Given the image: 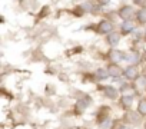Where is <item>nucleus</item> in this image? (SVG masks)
I'll return each instance as SVG.
<instances>
[{
    "mask_svg": "<svg viewBox=\"0 0 146 129\" xmlns=\"http://www.w3.org/2000/svg\"><path fill=\"white\" fill-rule=\"evenodd\" d=\"M126 128V122L123 119H115L110 123V129H125Z\"/></svg>",
    "mask_w": 146,
    "mask_h": 129,
    "instance_id": "obj_15",
    "label": "nucleus"
},
{
    "mask_svg": "<svg viewBox=\"0 0 146 129\" xmlns=\"http://www.w3.org/2000/svg\"><path fill=\"white\" fill-rule=\"evenodd\" d=\"M98 90H99L105 98H108V99H110V100H115V99L119 100V98H120V92H119L116 88L109 86V85H99V86H98Z\"/></svg>",
    "mask_w": 146,
    "mask_h": 129,
    "instance_id": "obj_2",
    "label": "nucleus"
},
{
    "mask_svg": "<svg viewBox=\"0 0 146 129\" xmlns=\"http://www.w3.org/2000/svg\"><path fill=\"white\" fill-rule=\"evenodd\" d=\"M137 113L142 118H146V98H140L137 102V108H136Z\"/></svg>",
    "mask_w": 146,
    "mask_h": 129,
    "instance_id": "obj_13",
    "label": "nucleus"
},
{
    "mask_svg": "<svg viewBox=\"0 0 146 129\" xmlns=\"http://www.w3.org/2000/svg\"><path fill=\"white\" fill-rule=\"evenodd\" d=\"M135 22L137 23V26H143L146 25V7H140L137 12H136V16H135Z\"/></svg>",
    "mask_w": 146,
    "mask_h": 129,
    "instance_id": "obj_12",
    "label": "nucleus"
},
{
    "mask_svg": "<svg viewBox=\"0 0 146 129\" xmlns=\"http://www.w3.org/2000/svg\"><path fill=\"white\" fill-rule=\"evenodd\" d=\"M123 120L126 122V125H139L142 122V116L137 113V110H126Z\"/></svg>",
    "mask_w": 146,
    "mask_h": 129,
    "instance_id": "obj_6",
    "label": "nucleus"
},
{
    "mask_svg": "<svg viewBox=\"0 0 146 129\" xmlns=\"http://www.w3.org/2000/svg\"><path fill=\"white\" fill-rule=\"evenodd\" d=\"M90 102H92V100H90L89 96H86V98H83V99H79V100L76 102V106H75V110H76L75 113H76V115H82V113L85 112V109L90 105Z\"/></svg>",
    "mask_w": 146,
    "mask_h": 129,
    "instance_id": "obj_10",
    "label": "nucleus"
},
{
    "mask_svg": "<svg viewBox=\"0 0 146 129\" xmlns=\"http://www.w3.org/2000/svg\"><path fill=\"white\" fill-rule=\"evenodd\" d=\"M120 37H122V35H120V32H113V33H110V35H108L106 36V43L110 46V47H116L117 45H119V42H120Z\"/></svg>",
    "mask_w": 146,
    "mask_h": 129,
    "instance_id": "obj_11",
    "label": "nucleus"
},
{
    "mask_svg": "<svg viewBox=\"0 0 146 129\" xmlns=\"http://www.w3.org/2000/svg\"><path fill=\"white\" fill-rule=\"evenodd\" d=\"M136 26H137V23H136L135 20H126V22H123L122 26H120V35H122V36L130 35V33L136 29Z\"/></svg>",
    "mask_w": 146,
    "mask_h": 129,
    "instance_id": "obj_9",
    "label": "nucleus"
},
{
    "mask_svg": "<svg viewBox=\"0 0 146 129\" xmlns=\"http://www.w3.org/2000/svg\"><path fill=\"white\" fill-rule=\"evenodd\" d=\"M82 50H83V47H82V46H78V47H75V49H70V50H67V52H66V55H67V56H72V55L80 53Z\"/></svg>",
    "mask_w": 146,
    "mask_h": 129,
    "instance_id": "obj_17",
    "label": "nucleus"
},
{
    "mask_svg": "<svg viewBox=\"0 0 146 129\" xmlns=\"http://www.w3.org/2000/svg\"><path fill=\"white\" fill-rule=\"evenodd\" d=\"M90 29H93V32L98 33V35L108 36V35H110V33L115 32V23L112 20H109V19H102L100 22H98L96 25H93Z\"/></svg>",
    "mask_w": 146,
    "mask_h": 129,
    "instance_id": "obj_1",
    "label": "nucleus"
},
{
    "mask_svg": "<svg viewBox=\"0 0 146 129\" xmlns=\"http://www.w3.org/2000/svg\"><path fill=\"white\" fill-rule=\"evenodd\" d=\"M145 92H146V88H145Z\"/></svg>",
    "mask_w": 146,
    "mask_h": 129,
    "instance_id": "obj_21",
    "label": "nucleus"
},
{
    "mask_svg": "<svg viewBox=\"0 0 146 129\" xmlns=\"http://www.w3.org/2000/svg\"><path fill=\"white\" fill-rule=\"evenodd\" d=\"M106 70L109 73V78H113V79H119L122 76H125V69L120 66L119 63H109L106 66Z\"/></svg>",
    "mask_w": 146,
    "mask_h": 129,
    "instance_id": "obj_4",
    "label": "nucleus"
},
{
    "mask_svg": "<svg viewBox=\"0 0 146 129\" xmlns=\"http://www.w3.org/2000/svg\"><path fill=\"white\" fill-rule=\"evenodd\" d=\"M143 129H146V119L143 120Z\"/></svg>",
    "mask_w": 146,
    "mask_h": 129,
    "instance_id": "obj_19",
    "label": "nucleus"
},
{
    "mask_svg": "<svg viewBox=\"0 0 146 129\" xmlns=\"http://www.w3.org/2000/svg\"><path fill=\"white\" fill-rule=\"evenodd\" d=\"M133 100H135V96L133 95H120V98H119V105H120V108L126 112V110H130L132 109V105H133Z\"/></svg>",
    "mask_w": 146,
    "mask_h": 129,
    "instance_id": "obj_8",
    "label": "nucleus"
},
{
    "mask_svg": "<svg viewBox=\"0 0 146 129\" xmlns=\"http://www.w3.org/2000/svg\"><path fill=\"white\" fill-rule=\"evenodd\" d=\"M145 39H146V30H145Z\"/></svg>",
    "mask_w": 146,
    "mask_h": 129,
    "instance_id": "obj_20",
    "label": "nucleus"
},
{
    "mask_svg": "<svg viewBox=\"0 0 146 129\" xmlns=\"http://www.w3.org/2000/svg\"><path fill=\"white\" fill-rule=\"evenodd\" d=\"M49 13H50V7H49V6H43V7L40 9V13L37 15V19H44Z\"/></svg>",
    "mask_w": 146,
    "mask_h": 129,
    "instance_id": "obj_16",
    "label": "nucleus"
},
{
    "mask_svg": "<svg viewBox=\"0 0 146 129\" xmlns=\"http://www.w3.org/2000/svg\"><path fill=\"white\" fill-rule=\"evenodd\" d=\"M117 16H119L123 22H126V20H133L132 17L136 16V12H135L133 6H130V5H125V6H122V7L117 10Z\"/></svg>",
    "mask_w": 146,
    "mask_h": 129,
    "instance_id": "obj_5",
    "label": "nucleus"
},
{
    "mask_svg": "<svg viewBox=\"0 0 146 129\" xmlns=\"http://www.w3.org/2000/svg\"><path fill=\"white\" fill-rule=\"evenodd\" d=\"M125 78L130 83L136 82L139 79V68L136 66V64H129V66L125 69Z\"/></svg>",
    "mask_w": 146,
    "mask_h": 129,
    "instance_id": "obj_7",
    "label": "nucleus"
},
{
    "mask_svg": "<svg viewBox=\"0 0 146 129\" xmlns=\"http://www.w3.org/2000/svg\"><path fill=\"white\" fill-rule=\"evenodd\" d=\"M109 3H110V0H98V5L99 6H106Z\"/></svg>",
    "mask_w": 146,
    "mask_h": 129,
    "instance_id": "obj_18",
    "label": "nucleus"
},
{
    "mask_svg": "<svg viewBox=\"0 0 146 129\" xmlns=\"http://www.w3.org/2000/svg\"><path fill=\"white\" fill-rule=\"evenodd\" d=\"M95 78H96V80H105V79L109 78V73H108L106 69L100 68V69H98V70L95 72Z\"/></svg>",
    "mask_w": 146,
    "mask_h": 129,
    "instance_id": "obj_14",
    "label": "nucleus"
},
{
    "mask_svg": "<svg viewBox=\"0 0 146 129\" xmlns=\"http://www.w3.org/2000/svg\"><path fill=\"white\" fill-rule=\"evenodd\" d=\"M109 115H110V108L103 105V106H99L98 112H96V123L103 128L105 126V122L109 120Z\"/></svg>",
    "mask_w": 146,
    "mask_h": 129,
    "instance_id": "obj_3",
    "label": "nucleus"
}]
</instances>
